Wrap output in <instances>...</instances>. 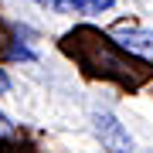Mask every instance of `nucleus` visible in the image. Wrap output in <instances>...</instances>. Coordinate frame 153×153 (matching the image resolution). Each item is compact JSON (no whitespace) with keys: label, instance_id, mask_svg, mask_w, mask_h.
<instances>
[{"label":"nucleus","instance_id":"1","mask_svg":"<svg viewBox=\"0 0 153 153\" xmlns=\"http://www.w3.org/2000/svg\"><path fill=\"white\" fill-rule=\"evenodd\" d=\"M92 123H95V136L102 143V150H109V153H133V136L126 133V126L116 119L109 109H95Z\"/></svg>","mask_w":153,"mask_h":153},{"label":"nucleus","instance_id":"2","mask_svg":"<svg viewBox=\"0 0 153 153\" xmlns=\"http://www.w3.org/2000/svg\"><path fill=\"white\" fill-rule=\"evenodd\" d=\"M112 41H116V48H123V51H129V55H143V58H150L153 61V34L150 31H140V27H112Z\"/></svg>","mask_w":153,"mask_h":153},{"label":"nucleus","instance_id":"3","mask_svg":"<svg viewBox=\"0 0 153 153\" xmlns=\"http://www.w3.org/2000/svg\"><path fill=\"white\" fill-rule=\"evenodd\" d=\"M34 4L51 7V10H58V14H88L85 0H34Z\"/></svg>","mask_w":153,"mask_h":153},{"label":"nucleus","instance_id":"4","mask_svg":"<svg viewBox=\"0 0 153 153\" xmlns=\"http://www.w3.org/2000/svg\"><path fill=\"white\" fill-rule=\"evenodd\" d=\"M112 4H116V0H85V7H88V14H102V10H109Z\"/></svg>","mask_w":153,"mask_h":153},{"label":"nucleus","instance_id":"5","mask_svg":"<svg viewBox=\"0 0 153 153\" xmlns=\"http://www.w3.org/2000/svg\"><path fill=\"white\" fill-rule=\"evenodd\" d=\"M10 58H24V61H34V51L24 48V44H14L10 48Z\"/></svg>","mask_w":153,"mask_h":153},{"label":"nucleus","instance_id":"6","mask_svg":"<svg viewBox=\"0 0 153 153\" xmlns=\"http://www.w3.org/2000/svg\"><path fill=\"white\" fill-rule=\"evenodd\" d=\"M7 129H10V119H7V116H4V112H0V136H4V133H7Z\"/></svg>","mask_w":153,"mask_h":153},{"label":"nucleus","instance_id":"7","mask_svg":"<svg viewBox=\"0 0 153 153\" xmlns=\"http://www.w3.org/2000/svg\"><path fill=\"white\" fill-rule=\"evenodd\" d=\"M7 88H10V78H7L4 71H0V92H7Z\"/></svg>","mask_w":153,"mask_h":153}]
</instances>
